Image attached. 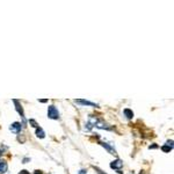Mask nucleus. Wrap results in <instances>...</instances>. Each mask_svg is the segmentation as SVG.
<instances>
[{"mask_svg":"<svg viewBox=\"0 0 174 174\" xmlns=\"http://www.w3.org/2000/svg\"><path fill=\"white\" fill-rule=\"evenodd\" d=\"M48 117L51 120H57L59 117V111L55 106H49L48 107Z\"/></svg>","mask_w":174,"mask_h":174,"instance_id":"f257e3e1","label":"nucleus"},{"mask_svg":"<svg viewBox=\"0 0 174 174\" xmlns=\"http://www.w3.org/2000/svg\"><path fill=\"white\" fill-rule=\"evenodd\" d=\"M13 102L15 103V106H16V110L19 111V114L21 115V117H22V125H24V124H26V120H24L23 109H22V107H21V105L19 103V101H18V100H13Z\"/></svg>","mask_w":174,"mask_h":174,"instance_id":"f03ea898","label":"nucleus"},{"mask_svg":"<svg viewBox=\"0 0 174 174\" xmlns=\"http://www.w3.org/2000/svg\"><path fill=\"white\" fill-rule=\"evenodd\" d=\"M21 128H22V124H21V123H19V122H14L13 124H11L9 130H11L12 132H14V134H19V132L21 131Z\"/></svg>","mask_w":174,"mask_h":174,"instance_id":"7ed1b4c3","label":"nucleus"},{"mask_svg":"<svg viewBox=\"0 0 174 174\" xmlns=\"http://www.w3.org/2000/svg\"><path fill=\"white\" fill-rule=\"evenodd\" d=\"M110 167H111L113 169H120V168H122V167H123V161H122V160H120V159L114 160V161H111V163H110Z\"/></svg>","mask_w":174,"mask_h":174,"instance_id":"20e7f679","label":"nucleus"},{"mask_svg":"<svg viewBox=\"0 0 174 174\" xmlns=\"http://www.w3.org/2000/svg\"><path fill=\"white\" fill-rule=\"evenodd\" d=\"M74 102H76V103H79V105H82V106L98 107V105H96V103H94V102H91V101H87V100H82V99H80V100H74Z\"/></svg>","mask_w":174,"mask_h":174,"instance_id":"39448f33","label":"nucleus"},{"mask_svg":"<svg viewBox=\"0 0 174 174\" xmlns=\"http://www.w3.org/2000/svg\"><path fill=\"white\" fill-rule=\"evenodd\" d=\"M101 145H102V146H103V148H105V149H106L110 154H115V156L117 154V153H116V151H115V149H113V148L110 146V145H108V143L102 142V143H101Z\"/></svg>","mask_w":174,"mask_h":174,"instance_id":"423d86ee","label":"nucleus"},{"mask_svg":"<svg viewBox=\"0 0 174 174\" xmlns=\"http://www.w3.org/2000/svg\"><path fill=\"white\" fill-rule=\"evenodd\" d=\"M172 149H173V140L167 142L166 145H164V146L161 148V150H163L164 152H169V151H172Z\"/></svg>","mask_w":174,"mask_h":174,"instance_id":"0eeeda50","label":"nucleus"},{"mask_svg":"<svg viewBox=\"0 0 174 174\" xmlns=\"http://www.w3.org/2000/svg\"><path fill=\"white\" fill-rule=\"evenodd\" d=\"M7 168H8L7 163L4 161V160H0V173H1V174L6 173V172H7Z\"/></svg>","mask_w":174,"mask_h":174,"instance_id":"6e6552de","label":"nucleus"},{"mask_svg":"<svg viewBox=\"0 0 174 174\" xmlns=\"http://www.w3.org/2000/svg\"><path fill=\"white\" fill-rule=\"evenodd\" d=\"M123 113H124V115L127 116V119H129V120H131L132 117H134V111L132 110H130V109H124L123 110Z\"/></svg>","mask_w":174,"mask_h":174,"instance_id":"1a4fd4ad","label":"nucleus"},{"mask_svg":"<svg viewBox=\"0 0 174 174\" xmlns=\"http://www.w3.org/2000/svg\"><path fill=\"white\" fill-rule=\"evenodd\" d=\"M36 136L38 138H44L45 137V132L43 131L42 128H36Z\"/></svg>","mask_w":174,"mask_h":174,"instance_id":"9d476101","label":"nucleus"},{"mask_svg":"<svg viewBox=\"0 0 174 174\" xmlns=\"http://www.w3.org/2000/svg\"><path fill=\"white\" fill-rule=\"evenodd\" d=\"M29 123L32 124V127H34V128H38V124L36 123V121L35 120H29Z\"/></svg>","mask_w":174,"mask_h":174,"instance_id":"9b49d317","label":"nucleus"},{"mask_svg":"<svg viewBox=\"0 0 174 174\" xmlns=\"http://www.w3.org/2000/svg\"><path fill=\"white\" fill-rule=\"evenodd\" d=\"M19 174H30V173H29L28 171H26V169H23V171H21Z\"/></svg>","mask_w":174,"mask_h":174,"instance_id":"f8f14e48","label":"nucleus"},{"mask_svg":"<svg viewBox=\"0 0 174 174\" xmlns=\"http://www.w3.org/2000/svg\"><path fill=\"white\" fill-rule=\"evenodd\" d=\"M86 173H87V171H86V169H80L78 174H86Z\"/></svg>","mask_w":174,"mask_h":174,"instance_id":"ddd939ff","label":"nucleus"},{"mask_svg":"<svg viewBox=\"0 0 174 174\" xmlns=\"http://www.w3.org/2000/svg\"><path fill=\"white\" fill-rule=\"evenodd\" d=\"M95 169L98 171V173H99V174H106V173H103V172H102L101 169H99V168H95Z\"/></svg>","mask_w":174,"mask_h":174,"instance_id":"4468645a","label":"nucleus"},{"mask_svg":"<svg viewBox=\"0 0 174 174\" xmlns=\"http://www.w3.org/2000/svg\"><path fill=\"white\" fill-rule=\"evenodd\" d=\"M38 101H40V102H42V103H45L48 100H45V99H42V100H38Z\"/></svg>","mask_w":174,"mask_h":174,"instance_id":"2eb2a0df","label":"nucleus"},{"mask_svg":"<svg viewBox=\"0 0 174 174\" xmlns=\"http://www.w3.org/2000/svg\"><path fill=\"white\" fill-rule=\"evenodd\" d=\"M35 174H43L42 171H35Z\"/></svg>","mask_w":174,"mask_h":174,"instance_id":"dca6fc26","label":"nucleus"},{"mask_svg":"<svg viewBox=\"0 0 174 174\" xmlns=\"http://www.w3.org/2000/svg\"><path fill=\"white\" fill-rule=\"evenodd\" d=\"M150 149H157V145H152V146H150Z\"/></svg>","mask_w":174,"mask_h":174,"instance_id":"f3484780","label":"nucleus"},{"mask_svg":"<svg viewBox=\"0 0 174 174\" xmlns=\"http://www.w3.org/2000/svg\"><path fill=\"white\" fill-rule=\"evenodd\" d=\"M28 160H29V159H28V158H26V159H23V164H26V163H27V161H28Z\"/></svg>","mask_w":174,"mask_h":174,"instance_id":"a211bd4d","label":"nucleus"},{"mask_svg":"<svg viewBox=\"0 0 174 174\" xmlns=\"http://www.w3.org/2000/svg\"><path fill=\"white\" fill-rule=\"evenodd\" d=\"M1 154H3V151H1V150H0V157H1Z\"/></svg>","mask_w":174,"mask_h":174,"instance_id":"6ab92c4d","label":"nucleus"}]
</instances>
